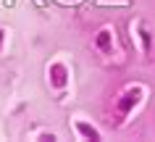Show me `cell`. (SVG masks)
I'll return each mask as SVG.
<instances>
[{"label":"cell","instance_id":"1","mask_svg":"<svg viewBox=\"0 0 155 142\" xmlns=\"http://www.w3.org/2000/svg\"><path fill=\"white\" fill-rule=\"evenodd\" d=\"M142 95H145V90H142L139 84L129 87V90H126L121 97H118V103H116V111H118V116H129L131 111L137 108V103L142 100Z\"/></svg>","mask_w":155,"mask_h":142},{"label":"cell","instance_id":"2","mask_svg":"<svg viewBox=\"0 0 155 142\" xmlns=\"http://www.w3.org/2000/svg\"><path fill=\"white\" fill-rule=\"evenodd\" d=\"M48 74H50V84H53L55 90H63L66 84H68V68H66L63 63H53Z\"/></svg>","mask_w":155,"mask_h":142},{"label":"cell","instance_id":"3","mask_svg":"<svg viewBox=\"0 0 155 142\" xmlns=\"http://www.w3.org/2000/svg\"><path fill=\"white\" fill-rule=\"evenodd\" d=\"M95 48H97L100 53H110L113 50V34H110V29H100L97 37H95Z\"/></svg>","mask_w":155,"mask_h":142},{"label":"cell","instance_id":"4","mask_svg":"<svg viewBox=\"0 0 155 142\" xmlns=\"http://www.w3.org/2000/svg\"><path fill=\"white\" fill-rule=\"evenodd\" d=\"M76 132L82 134V137H87V140H100V132L95 129V126L84 124V121H79V124H76Z\"/></svg>","mask_w":155,"mask_h":142},{"label":"cell","instance_id":"5","mask_svg":"<svg viewBox=\"0 0 155 142\" xmlns=\"http://www.w3.org/2000/svg\"><path fill=\"white\" fill-rule=\"evenodd\" d=\"M139 42H142V50L145 53H150V48H153V34H150V29L147 26H139Z\"/></svg>","mask_w":155,"mask_h":142},{"label":"cell","instance_id":"6","mask_svg":"<svg viewBox=\"0 0 155 142\" xmlns=\"http://www.w3.org/2000/svg\"><path fill=\"white\" fill-rule=\"evenodd\" d=\"M3 40H5V32L0 29V48H3Z\"/></svg>","mask_w":155,"mask_h":142}]
</instances>
